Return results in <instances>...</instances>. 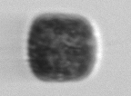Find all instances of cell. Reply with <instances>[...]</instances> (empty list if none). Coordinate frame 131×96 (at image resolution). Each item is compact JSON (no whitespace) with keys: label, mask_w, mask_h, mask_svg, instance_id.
Returning a JSON list of instances; mask_svg holds the SVG:
<instances>
[{"label":"cell","mask_w":131,"mask_h":96,"mask_svg":"<svg viewBox=\"0 0 131 96\" xmlns=\"http://www.w3.org/2000/svg\"><path fill=\"white\" fill-rule=\"evenodd\" d=\"M27 54L33 74L41 81L84 79L96 63V42L92 25L79 16L41 15L31 25Z\"/></svg>","instance_id":"1"}]
</instances>
